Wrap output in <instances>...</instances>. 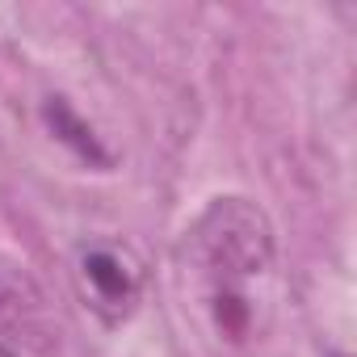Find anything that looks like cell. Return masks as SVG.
<instances>
[{"label": "cell", "mask_w": 357, "mask_h": 357, "mask_svg": "<svg viewBox=\"0 0 357 357\" xmlns=\"http://www.w3.org/2000/svg\"><path fill=\"white\" fill-rule=\"evenodd\" d=\"M185 269L194 273L202 303L227 340L257 336L269 303L261 286L273 278L278 248L273 227L248 198H215L185 231Z\"/></svg>", "instance_id": "1"}, {"label": "cell", "mask_w": 357, "mask_h": 357, "mask_svg": "<svg viewBox=\"0 0 357 357\" xmlns=\"http://www.w3.org/2000/svg\"><path fill=\"white\" fill-rule=\"evenodd\" d=\"M51 319L43 307V294L0 269V357H34L51 344Z\"/></svg>", "instance_id": "2"}, {"label": "cell", "mask_w": 357, "mask_h": 357, "mask_svg": "<svg viewBox=\"0 0 357 357\" xmlns=\"http://www.w3.org/2000/svg\"><path fill=\"white\" fill-rule=\"evenodd\" d=\"M80 278L105 319H122L139 298V269L114 248H89L80 257Z\"/></svg>", "instance_id": "3"}, {"label": "cell", "mask_w": 357, "mask_h": 357, "mask_svg": "<svg viewBox=\"0 0 357 357\" xmlns=\"http://www.w3.org/2000/svg\"><path fill=\"white\" fill-rule=\"evenodd\" d=\"M47 122L55 126V135L68 143V147H76L84 160H105V151L97 147V139H93V130L89 126H80L76 122V114L63 105V101H55V105H47Z\"/></svg>", "instance_id": "4"}]
</instances>
